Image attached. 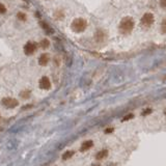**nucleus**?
Returning <instances> with one entry per match:
<instances>
[{"label": "nucleus", "instance_id": "f257e3e1", "mask_svg": "<svg viewBox=\"0 0 166 166\" xmlns=\"http://www.w3.org/2000/svg\"><path fill=\"white\" fill-rule=\"evenodd\" d=\"M134 26H135V22H134L133 18L125 17L123 18L121 23H119V30L123 33H129L133 30Z\"/></svg>", "mask_w": 166, "mask_h": 166}, {"label": "nucleus", "instance_id": "f03ea898", "mask_svg": "<svg viewBox=\"0 0 166 166\" xmlns=\"http://www.w3.org/2000/svg\"><path fill=\"white\" fill-rule=\"evenodd\" d=\"M71 27H72V30L75 31V32H83L87 27V22L82 18H77L72 22Z\"/></svg>", "mask_w": 166, "mask_h": 166}, {"label": "nucleus", "instance_id": "7ed1b4c3", "mask_svg": "<svg viewBox=\"0 0 166 166\" xmlns=\"http://www.w3.org/2000/svg\"><path fill=\"white\" fill-rule=\"evenodd\" d=\"M154 21H155V18H154V15L152 14V12H145L141 18V24L145 27H149L152 25L154 24Z\"/></svg>", "mask_w": 166, "mask_h": 166}, {"label": "nucleus", "instance_id": "20e7f679", "mask_svg": "<svg viewBox=\"0 0 166 166\" xmlns=\"http://www.w3.org/2000/svg\"><path fill=\"white\" fill-rule=\"evenodd\" d=\"M1 104L6 108H15L19 105V102L16 99H12V98H4V99L1 100Z\"/></svg>", "mask_w": 166, "mask_h": 166}, {"label": "nucleus", "instance_id": "39448f33", "mask_svg": "<svg viewBox=\"0 0 166 166\" xmlns=\"http://www.w3.org/2000/svg\"><path fill=\"white\" fill-rule=\"evenodd\" d=\"M37 50V45L34 43L28 42L27 44L24 46V53L26 55H31L34 53V51Z\"/></svg>", "mask_w": 166, "mask_h": 166}, {"label": "nucleus", "instance_id": "423d86ee", "mask_svg": "<svg viewBox=\"0 0 166 166\" xmlns=\"http://www.w3.org/2000/svg\"><path fill=\"white\" fill-rule=\"evenodd\" d=\"M39 85H40L41 89L47 90V89H50V87H51V82H50V80L48 77H43L42 79L40 80Z\"/></svg>", "mask_w": 166, "mask_h": 166}, {"label": "nucleus", "instance_id": "0eeeda50", "mask_svg": "<svg viewBox=\"0 0 166 166\" xmlns=\"http://www.w3.org/2000/svg\"><path fill=\"white\" fill-rule=\"evenodd\" d=\"M48 62H49V55L46 54V53L41 55L40 58H39V63L41 65H47Z\"/></svg>", "mask_w": 166, "mask_h": 166}, {"label": "nucleus", "instance_id": "6e6552de", "mask_svg": "<svg viewBox=\"0 0 166 166\" xmlns=\"http://www.w3.org/2000/svg\"><path fill=\"white\" fill-rule=\"evenodd\" d=\"M92 145H94V142H92V140H86V141H84L82 143L80 149H81V152H85V151H87V149H90Z\"/></svg>", "mask_w": 166, "mask_h": 166}, {"label": "nucleus", "instance_id": "1a4fd4ad", "mask_svg": "<svg viewBox=\"0 0 166 166\" xmlns=\"http://www.w3.org/2000/svg\"><path fill=\"white\" fill-rule=\"evenodd\" d=\"M107 155H108V151L107 149H101L100 152H98L97 155H96V158L98 159V160H102V159H104L107 157Z\"/></svg>", "mask_w": 166, "mask_h": 166}, {"label": "nucleus", "instance_id": "9d476101", "mask_svg": "<svg viewBox=\"0 0 166 166\" xmlns=\"http://www.w3.org/2000/svg\"><path fill=\"white\" fill-rule=\"evenodd\" d=\"M94 37H96V41H98V42H102V41L105 39V34L102 30H98L97 32H96V34H94Z\"/></svg>", "mask_w": 166, "mask_h": 166}, {"label": "nucleus", "instance_id": "9b49d317", "mask_svg": "<svg viewBox=\"0 0 166 166\" xmlns=\"http://www.w3.org/2000/svg\"><path fill=\"white\" fill-rule=\"evenodd\" d=\"M73 155H74V152L73 151H67L62 155V159H63V160H68V159L72 158Z\"/></svg>", "mask_w": 166, "mask_h": 166}, {"label": "nucleus", "instance_id": "f8f14e48", "mask_svg": "<svg viewBox=\"0 0 166 166\" xmlns=\"http://www.w3.org/2000/svg\"><path fill=\"white\" fill-rule=\"evenodd\" d=\"M49 45H50V42L47 40V39H44V40H42V41H41V43H40V46L43 48V49H46V48H48V47H49Z\"/></svg>", "mask_w": 166, "mask_h": 166}, {"label": "nucleus", "instance_id": "ddd939ff", "mask_svg": "<svg viewBox=\"0 0 166 166\" xmlns=\"http://www.w3.org/2000/svg\"><path fill=\"white\" fill-rule=\"evenodd\" d=\"M17 18L19 19L20 21H25L26 20V15H25L24 12H18V15H17Z\"/></svg>", "mask_w": 166, "mask_h": 166}, {"label": "nucleus", "instance_id": "4468645a", "mask_svg": "<svg viewBox=\"0 0 166 166\" xmlns=\"http://www.w3.org/2000/svg\"><path fill=\"white\" fill-rule=\"evenodd\" d=\"M20 96L22 98H24V99H27V98H29V96H30V92L29 90H24V92H21Z\"/></svg>", "mask_w": 166, "mask_h": 166}, {"label": "nucleus", "instance_id": "2eb2a0df", "mask_svg": "<svg viewBox=\"0 0 166 166\" xmlns=\"http://www.w3.org/2000/svg\"><path fill=\"white\" fill-rule=\"evenodd\" d=\"M161 30L162 33H166V19H164L161 23Z\"/></svg>", "mask_w": 166, "mask_h": 166}, {"label": "nucleus", "instance_id": "dca6fc26", "mask_svg": "<svg viewBox=\"0 0 166 166\" xmlns=\"http://www.w3.org/2000/svg\"><path fill=\"white\" fill-rule=\"evenodd\" d=\"M5 12H6V8H5L2 3H0V15H3Z\"/></svg>", "mask_w": 166, "mask_h": 166}, {"label": "nucleus", "instance_id": "f3484780", "mask_svg": "<svg viewBox=\"0 0 166 166\" xmlns=\"http://www.w3.org/2000/svg\"><path fill=\"white\" fill-rule=\"evenodd\" d=\"M134 117V114H128V115H126V116L124 117V118L122 119L123 122H127V121H129V119H132Z\"/></svg>", "mask_w": 166, "mask_h": 166}, {"label": "nucleus", "instance_id": "a211bd4d", "mask_svg": "<svg viewBox=\"0 0 166 166\" xmlns=\"http://www.w3.org/2000/svg\"><path fill=\"white\" fill-rule=\"evenodd\" d=\"M160 6L162 8H166V0H160Z\"/></svg>", "mask_w": 166, "mask_h": 166}, {"label": "nucleus", "instance_id": "6ab92c4d", "mask_svg": "<svg viewBox=\"0 0 166 166\" xmlns=\"http://www.w3.org/2000/svg\"><path fill=\"white\" fill-rule=\"evenodd\" d=\"M151 112H152V109H149H149L144 110L143 113H142V114H143V115H146V114H149V113H151Z\"/></svg>", "mask_w": 166, "mask_h": 166}, {"label": "nucleus", "instance_id": "aec40b11", "mask_svg": "<svg viewBox=\"0 0 166 166\" xmlns=\"http://www.w3.org/2000/svg\"><path fill=\"white\" fill-rule=\"evenodd\" d=\"M111 132H113V128H109V129H106V131H105V133L109 134V133H111Z\"/></svg>", "mask_w": 166, "mask_h": 166}, {"label": "nucleus", "instance_id": "412c9836", "mask_svg": "<svg viewBox=\"0 0 166 166\" xmlns=\"http://www.w3.org/2000/svg\"><path fill=\"white\" fill-rule=\"evenodd\" d=\"M92 166H100V165H99V164H92Z\"/></svg>", "mask_w": 166, "mask_h": 166}, {"label": "nucleus", "instance_id": "4be33fe9", "mask_svg": "<svg viewBox=\"0 0 166 166\" xmlns=\"http://www.w3.org/2000/svg\"><path fill=\"white\" fill-rule=\"evenodd\" d=\"M165 114H166V112H165Z\"/></svg>", "mask_w": 166, "mask_h": 166}]
</instances>
